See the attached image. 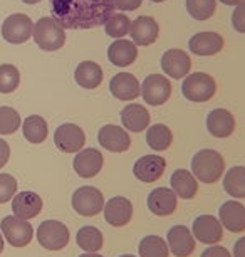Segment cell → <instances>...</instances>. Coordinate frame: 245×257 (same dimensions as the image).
Here are the masks:
<instances>
[{"label": "cell", "instance_id": "obj_1", "mask_svg": "<svg viewBox=\"0 0 245 257\" xmlns=\"http://www.w3.org/2000/svg\"><path fill=\"white\" fill-rule=\"evenodd\" d=\"M52 17L64 29L86 31L104 26L114 14L113 0H49Z\"/></svg>", "mask_w": 245, "mask_h": 257}, {"label": "cell", "instance_id": "obj_2", "mask_svg": "<svg viewBox=\"0 0 245 257\" xmlns=\"http://www.w3.org/2000/svg\"><path fill=\"white\" fill-rule=\"evenodd\" d=\"M190 167V172L193 173L196 180L206 183V185H212V183H217L223 177L225 160L217 150L205 148L193 155Z\"/></svg>", "mask_w": 245, "mask_h": 257}, {"label": "cell", "instance_id": "obj_3", "mask_svg": "<svg viewBox=\"0 0 245 257\" xmlns=\"http://www.w3.org/2000/svg\"><path fill=\"white\" fill-rule=\"evenodd\" d=\"M34 41L46 52L59 51L66 44V31L54 17H41L34 24Z\"/></svg>", "mask_w": 245, "mask_h": 257}, {"label": "cell", "instance_id": "obj_4", "mask_svg": "<svg viewBox=\"0 0 245 257\" xmlns=\"http://www.w3.org/2000/svg\"><path fill=\"white\" fill-rule=\"evenodd\" d=\"M217 93V81L206 72H190L181 84V94L191 103H206Z\"/></svg>", "mask_w": 245, "mask_h": 257}, {"label": "cell", "instance_id": "obj_5", "mask_svg": "<svg viewBox=\"0 0 245 257\" xmlns=\"http://www.w3.org/2000/svg\"><path fill=\"white\" fill-rule=\"evenodd\" d=\"M104 195L98 187L86 185L76 188L71 197V205L74 212L83 217H94L103 212L104 208Z\"/></svg>", "mask_w": 245, "mask_h": 257}, {"label": "cell", "instance_id": "obj_6", "mask_svg": "<svg viewBox=\"0 0 245 257\" xmlns=\"http://www.w3.org/2000/svg\"><path fill=\"white\" fill-rule=\"evenodd\" d=\"M37 240L47 250H62L71 240L69 229L59 220L49 219L37 227Z\"/></svg>", "mask_w": 245, "mask_h": 257}, {"label": "cell", "instance_id": "obj_7", "mask_svg": "<svg viewBox=\"0 0 245 257\" xmlns=\"http://www.w3.org/2000/svg\"><path fill=\"white\" fill-rule=\"evenodd\" d=\"M141 98L150 106H163L171 98V82L165 74H150L141 82Z\"/></svg>", "mask_w": 245, "mask_h": 257}, {"label": "cell", "instance_id": "obj_8", "mask_svg": "<svg viewBox=\"0 0 245 257\" xmlns=\"http://www.w3.org/2000/svg\"><path fill=\"white\" fill-rule=\"evenodd\" d=\"M191 234L195 240L205 245H215L223 239V227L220 224L218 217L210 213H201L191 224Z\"/></svg>", "mask_w": 245, "mask_h": 257}, {"label": "cell", "instance_id": "obj_9", "mask_svg": "<svg viewBox=\"0 0 245 257\" xmlns=\"http://www.w3.org/2000/svg\"><path fill=\"white\" fill-rule=\"evenodd\" d=\"M0 230L12 247H26L34 237V229L29 220L19 219L16 215L4 217L0 222Z\"/></svg>", "mask_w": 245, "mask_h": 257}, {"label": "cell", "instance_id": "obj_10", "mask_svg": "<svg viewBox=\"0 0 245 257\" xmlns=\"http://www.w3.org/2000/svg\"><path fill=\"white\" fill-rule=\"evenodd\" d=\"M34 22L26 14H12L2 24V37L9 44H24L32 37Z\"/></svg>", "mask_w": 245, "mask_h": 257}, {"label": "cell", "instance_id": "obj_11", "mask_svg": "<svg viewBox=\"0 0 245 257\" xmlns=\"http://www.w3.org/2000/svg\"><path fill=\"white\" fill-rule=\"evenodd\" d=\"M54 145L62 153H78L86 145V133L79 124L64 123L54 132Z\"/></svg>", "mask_w": 245, "mask_h": 257}, {"label": "cell", "instance_id": "obj_12", "mask_svg": "<svg viewBox=\"0 0 245 257\" xmlns=\"http://www.w3.org/2000/svg\"><path fill=\"white\" fill-rule=\"evenodd\" d=\"M166 170V160L161 155H143L133 165V175L143 183L158 182Z\"/></svg>", "mask_w": 245, "mask_h": 257}, {"label": "cell", "instance_id": "obj_13", "mask_svg": "<svg viewBox=\"0 0 245 257\" xmlns=\"http://www.w3.org/2000/svg\"><path fill=\"white\" fill-rule=\"evenodd\" d=\"M99 147L111 153H124L131 147V137L123 126L118 124H104L98 132Z\"/></svg>", "mask_w": 245, "mask_h": 257}, {"label": "cell", "instance_id": "obj_14", "mask_svg": "<svg viewBox=\"0 0 245 257\" xmlns=\"http://www.w3.org/2000/svg\"><path fill=\"white\" fill-rule=\"evenodd\" d=\"M166 244L170 254L175 257H190L195 252L196 240L191 234L190 227L186 225H173L166 232Z\"/></svg>", "mask_w": 245, "mask_h": 257}, {"label": "cell", "instance_id": "obj_15", "mask_svg": "<svg viewBox=\"0 0 245 257\" xmlns=\"http://www.w3.org/2000/svg\"><path fill=\"white\" fill-rule=\"evenodd\" d=\"M146 205L153 215L156 217H170L176 212L178 207V197L168 187H158L148 193Z\"/></svg>", "mask_w": 245, "mask_h": 257}, {"label": "cell", "instance_id": "obj_16", "mask_svg": "<svg viewBox=\"0 0 245 257\" xmlns=\"http://www.w3.org/2000/svg\"><path fill=\"white\" fill-rule=\"evenodd\" d=\"M161 71L171 79H185L191 71V57L181 49H168L161 56Z\"/></svg>", "mask_w": 245, "mask_h": 257}, {"label": "cell", "instance_id": "obj_17", "mask_svg": "<svg viewBox=\"0 0 245 257\" xmlns=\"http://www.w3.org/2000/svg\"><path fill=\"white\" fill-rule=\"evenodd\" d=\"M104 220L111 227H124L133 219V203L129 198L116 195L104 202Z\"/></svg>", "mask_w": 245, "mask_h": 257}, {"label": "cell", "instance_id": "obj_18", "mask_svg": "<svg viewBox=\"0 0 245 257\" xmlns=\"http://www.w3.org/2000/svg\"><path fill=\"white\" fill-rule=\"evenodd\" d=\"M104 157L98 148H83L76 153L73 168L81 178H94L103 170Z\"/></svg>", "mask_w": 245, "mask_h": 257}, {"label": "cell", "instance_id": "obj_19", "mask_svg": "<svg viewBox=\"0 0 245 257\" xmlns=\"http://www.w3.org/2000/svg\"><path fill=\"white\" fill-rule=\"evenodd\" d=\"M218 220L232 234L245 232V205L238 200H227L218 208Z\"/></svg>", "mask_w": 245, "mask_h": 257}, {"label": "cell", "instance_id": "obj_20", "mask_svg": "<svg viewBox=\"0 0 245 257\" xmlns=\"http://www.w3.org/2000/svg\"><path fill=\"white\" fill-rule=\"evenodd\" d=\"M206 132L212 135L213 138L223 140L232 137L235 132V118L228 109L225 108H215L206 114L205 119Z\"/></svg>", "mask_w": 245, "mask_h": 257}, {"label": "cell", "instance_id": "obj_21", "mask_svg": "<svg viewBox=\"0 0 245 257\" xmlns=\"http://www.w3.org/2000/svg\"><path fill=\"white\" fill-rule=\"evenodd\" d=\"M109 93L119 101H133L141 94V84L131 72H118L109 81Z\"/></svg>", "mask_w": 245, "mask_h": 257}, {"label": "cell", "instance_id": "obj_22", "mask_svg": "<svg viewBox=\"0 0 245 257\" xmlns=\"http://www.w3.org/2000/svg\"><path fill=\"white\" fill-rule=\"evenodd\" d=\"M129 36H131V41L136 46H151L155 44L158 36H160V26L150 16H139L131 21Z\"/></svg>", "mask_w": 245, "mask_h": 257}, {"label": "cell", "instance_id": "obj_23", "mask_svg": "<svg viewBox=\"0 0 245 257\" xmlns=\"http://www.w3.org/2000/svg\"><path fill=\"white\" fill-rule=\"evenodd\" d=\"M42 198L36 192H19L12 198V212L14 215L24 220H31L37 217L42 210Z\"/></svg>", "mask_w": 245, "mask_h": 257}, {"label": "cell", "instance_id": "obj_24", "mask_svg": "<svg viewBox=\"0 0 245 257\" xmlns=\"http://www.w3.org/2000/svg\"><path fill=\"white\" fill-rule=\"evenodd\" d=\"M188 49L195 56H217L223 49V37L218 32H196L190 37Z\"/></svg>", "mask_w": 245, "mask_h": 257}, {"label": "cell", "instance_id": "obj_25", "mask_svg": "<svg viewBox=\"0 0 245 257\" xmlns=\"http://www.w3.org/2000/svg\"><path fill=\"white\" fill-rule=\"evenodd\" d=\"M119 118H121L123 128L126 130V132H131V133L146 132L148 126H150V121H151L150 111H148L145 106L136 104V103L124 106V108L121 109Z\"/></svg>", "mask_w": 245, "mask_h": 257}, {"label": "cell", "instance_id": "obj_26", "mask_svg": "<svg viewBox=\"0 0 245 257\" xmlns=\"http://www.w3.org/2000/svg\"><path fill=\"white\" fill-rule=\"evenodd\" d=\"M170 188L181 200H191L198 193V180L190 170L178 168L171 173Z\"/></svg>", "mask_w": 245, "mask_h": 257}, {"label": "cell", "instance_id": "obj_27", "mask_svg": "<svg viewBox=\"0 0 245 257\" xmlns=\"http://www.w3.org/2000/svg\"><path fill=\"white\" fill-rule=\"evenodd\" d=\"M108 59L116 67H128L138 59V46L128 39H116L108 47Z\"/></svg>", "mask_w": 245, "mask_h": 257}, {"label": "cell", "instance_id": "obj_28", "mask_svg": "<svg viewBox=\"0 0 245 257\" xmlns=\"http://www.w3.org/2000/svg\"><path fill=\"white\" fill-rule=\"evenodd\" d=\"M74 79L83 89H96L104 79V71L98 62L83 61L76 67Z\"/></svg>", "mask_w": 245, "mask_h": 257}, {"label": "cell", "instance_id": "obj_29", "mask_svg": "<svg viewBox=\"0 0 245 257\" xmlns=\"http://www.w3.org/2000/svg\"><path fill=\"white\" fill-rule=\"evenodd\" d=\"M223 190L235 200L245 198V167L235 165L223 173Z\"/></svg>", "mask_w": 245, "mask_h": 257}, {"label": "cell", "instance_id": "obj_30", "mask_svg": "<svg viewBox=\"0 0 245 257\" xmlns=\"http://www.w3.org/2000/svg\"><path fill=\"white\" fill-rule=\"evenodd\" d=\"M22 133H24V138H26L29 143L41 145L46 142L47 135H49V126H47V121L42 118V116L31 114L24 119Z\"/></svg>", "mask_w": 245, "mask_h": 257}, {"label": "cell", "instance_id": "obj_31", "mask_svg": "<svg viewBox=\"0 0 245 257\" xmlns=\"http://www.w3.org/2000/svg\"><path fill=\"white\" fill-rule=\"evenodd\" d=\"M173 143V133L166 124H150L146 130V145L153 152H166Z\"/></svg>", "mask_w": 245, "mask_h": 257}, {"label": "cell", "instance_id": "obj_32", "mask_svg": "<svg viewBox=\"0 0 245 257\" xmlns=\"http://www.w3.org/2000/svg\"><path fill=\"white\" fill-rule=\"evenodd\" d=\"M76 244L84 252H99L104 245V235L98 227L84 225L76 234Z\"/></svg>", "mask_w": 245, "mask_h": 257}, {"label": "cell", "instance_id": "obj_33", "mask_svg": "<svg viewBox=\"0 0 245 257\" xmlns=\"http://www.w3.org/2000/svg\"><path fill=\"white\" fill-rule=\"evenodd\" d=\"M139 257H170L166 240L160 235H145L138 244Z\"/></svg>", "mask_w": 245, "mask_h": 257}, {"label": "cell", "instance_id": "obj_34", "mask_svg": "<svg viewBox=\"0 0 245 257\" xmlns=\"http://www.w3.org/2000/svg\"><path fill=\"white\" fill-rule=\"evenodd\" d=\"M185 7L195 21H208L217 11V0H185Z\"/></svg>", "mask_w": 245, "mask_h": 257}, {"label": "cell", "instance_id": "obj_35", "mask_svg": "<svg viewBox=\"0 0 245 257\" xmlns=\"http://www.w3.org/2000/svg\"><path fill=\"white\" fill-rule=\"evenodd\" d=\"M129 27H131V19L126 14H116L114 12L111 17L108 19V22L104 24V31L109 37L113 39H124L126 34H129Z\"/></svg>", "mask_w": 245, "mask_h": 257}, {"label": "cell", "instance_id": "obj_36", "mask_svg": "<svg viewBox=\"0 0 245 257\" xmlns=\"http://www.w3.org/2000/svg\"><path fill=\"white\" fill-rule=\"evenodd\" d=\"M21 84V72L12 64H0V93L11 94Z\"/></svg>", "mask_w": 245, "mask_h": 257}, {"label": "cell", "instance_id": "obj_37", "mask_svg": "<svg viewBox=\"0 0 245 257\" xmlns=\"http://www.w3.org/2000/svg\"><path fill=\"white\" fill-rule=\"evenodd\" d=\"M22 124L21 114L11 106H0V135L16 133Z\"/></svg>", "mask_w": 245, "mask_h": 257}, {"label": "cell", "instance_id": "obj_38", "mask_svg": "<svg viewBox=\"0 0 245 257\" xmlns=\"http://www.w3.org/2000/svg\"><path fill=\"white\" fill-rule=\"evenodd\" d=\"M19 183L9 173H0V203H7L17 193Z\"/></svg>", "mask_w": 245, "mask_h": 257}, {"label": "cell", "instance_id": "obj_39", "mask_svg": "<svg viewBox=\"0 0 245 257\" xmlns=\"http://www.w3.org/2000/svg\"><path fill=\"white\" fill-rule=\"evenodd\" d=\"M232 27L235 32L245 34V0L235 6L232 14Z\"/></svg>", "mask_w": 245, "mask_h": 257}, {"label": "cell", "instance_id": "obj_40", "mask_svg": "<svg viewBox=\"0 0 245 257\" xmlns=\"http://www.w3.org/2000/svg\"><path fill=\"white\" fill-rule=\"evenodd\" d=\"M114 9L121 12H133L143 6V0H113Z\"/></svg>", "mask_w": 245, "mask_h": 257}, {"label": "cell", "instance_id": "obj_41", "mask_svg": "<svg viewBox=\"0 0 245 257\" xmlns=\"http://www.w3.org/2000/svg\"><path fill=\"white\" fill-rule=\"evenodd\" d=\"M200 257H232V254H230V250L227 249V247L223 245H208L206 249L201 252Z\"/></svg>", "mask_w": 245, "mask_h": 257}, {"label": "cell", "instance_id": "obj_42", "mask_svg": "<svg viewBox=\"0 0 245 257\" xmlns=\"http://www.w3.org/2000/svg\"><path fill=\"white\" fill-rule=\"evenodd\" d=\"M11 158V147L6 140H0V168H4Z\"/></svg>", "mask_w": 245, "mask_h": 257}, {"label": "cell", "instance_id": "obj_43", "mask_svg": "<svg viewBox=\"0 0 245 257\" xmlns=\"http://www.w3.org/2000/svg\"><path fill=\"white\" fill-rule=\"evenodd\" d=\"M232 257H245V235L240 237L238 240H235Z\"/></svg>", "mask_w": 245, "mask_h": 257}, {"label": "cell", "instance_id": "obj_44", "mask_svg": "<svg viewBox=\"0 0 245 257\" xmlns=\"http://www.w3.org/2000/svg\"><path fill=\"white\" fill-rule=\"evenodd\" d=\"M220 4H223V6H238L240 2H243V0H218Z\"/></svg>", "mask_w": 245, "mask_h": 257}, {"label": "cell", "instance_id": "obj_45", "mask_svg": "<svg viewBox=\"0 0 245 257\" xmlns=\"http://www.w3.org/2000/svg\"><path fill=\"white\" fill-rule=\"evenodd\" d=\"M79 257H104V255L98 254V252H84V254H81Z\"/></svg>", "mask_w": 245, "mask_h": 257}, {"label": "cell", "instance_id": "obj_46", "mask_svg": "<svg viewBox=\"0 0 245 257\" xmlns=\"http://www.w3.org/2000/svg\"><path fill=\"white\" fill-rule=\"evenodd\" d=\"M24 4H27V6H34V4H39L42 0H22Z\"/></svg>", "mask_w": 245, "mask_h": 257}, {"label": "cell", "instance_id": "obj_47", "mask_svg": "<svg viewBox=\"0 0 245 257\" xmlns=\"http://www.w3.org/2000/svg\"><path fill=\"white\" fill-rule=\"evenodd\" d=\"M4 250V237H2V232H0V254Z\"/></svg>", "mask_w": 245, "mask_h": 257}, {"label": "cell", "instance_id": "obj_48", "mask_svg": "<svg viewBox=\"0 0 245 257\" xmlns=\"http://www.w3.org/2000/svg\"><path fill=\"white\" fill-rule=\"evenodd\" d=\"M118 257H138V255H133V254H121V255H118Z\"/></svg>", "mask_w": 245, "mask_h": 257}, {"label": "cell", "instance_id": "obj_49", "mask_svg": "<svg viewBox=\"0 0 245 257\" xmlns=\"http://www.w3.org/2000/svg\"><path fill=\"white\" fill-rule=\"evenodd\" d=\"M151 2H155V4H161V2H165V0H151Z\"/></svg>", "mask_w": 245, "mask_h": 257}]
</instances>
